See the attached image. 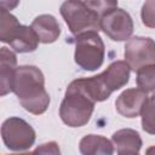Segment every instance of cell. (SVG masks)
I'll return each mask as SVG.
<instances>
[{
	"mask_svg": "<svg viewBox=\"0 0 155 155\" xmlns=\"http://www.w3.org/2000/svg\"><path fill=\"white\" fill-rule=\"evenodd\" d=\"M33 155H62V154L58 143L52 140L36 147L33 151Z\"/></svg>",
	"mask_w": 155,
	"mask_h": 155,
	"instance_id": "cell-18",
	"label": "cell"
},
{
	"mask_svg": "<svg viewBox=\"0 0 155 155\" xmlns=\"http://www.w3.org/2000/svg\"><path fill=\"white\" fill-rule=\"evenodd\" d=\"M124 56L125 62L133 71L155 64V41L151 38L133 36L126 41Z\"/></svg>",
	"mask_w": 155,
	"mask_h": 155,
	"instance_id": "cell-8",
	"label": "cell"
},
{
	"mask_svg": "<svg viewBox=\"0 0 155 155\" xmlns=\"http://www.w3.org/2000/svg\"><path fill=\"white\" fill-rule=\"evenodd\" d=\"M11 155H33V153H22V154H11Z\"/></svg>",
	"mask_w": 155,
	"mask_h": 155,
	"instance_id": "cell-20",
	"label": "cell"
},
{
	"mask_svg": "<svg viewBox=\"0 0 155 155\" xmlns=\"http://www.w3.org/2000/svg\"><path fill=\"white\" fill-rule=\"evenodd\" d=\"M145 155H155V145L149 147V148L145 150Z\"/></svg>",
	"mask_w": 155,
	"mask_h": 155,
	"instance_id": "cell-19",
	"label": "cell"
},
{
	"mask_svg": "<svg viewBox=\"0 0 155 155\" xmlns=\"http://www.w3.org/2000/svg\"><path fill=\"white\" fill-rule=\"evenodd\" d=\"M17 57L7 47L0 50V94L5 96L12 92L13 79L17 70Z\"/></svg>",
	"mask_w": 155,
	"mask_h": 155,
	"instance_id": "cell-11",
	"label": "cell"
},
{
	"mask_svg": "<svg viewBox=\"0 0 155 155\" xmlns=\"http://www.w3.org/2000/svg\"><path fill=\"white\" fill-rule=\"evenodd\" d=\"M131 69L125 61H115L101 74L91 78L76 79L79 87L96 103L110 97L114 91L124 87L130 80Z\"/></svg>",
	"mask_w": 155,
	"mask_h": 155,
	"instance_id": "cell-2",
	"label": "cell"
},
{
	"mask_svg": "<svg viewBox=\"0 0 155 155\" xmlns=\"http://www.w3.org/2000/svg\"><path fill=\"white\" fill-rule=\"evenodd\" d=\"M1 138L7 149L12 151H24L34 145L36 133L25 120L12 116L2 122Z\"/></svg>",
	"mask_w": 155,
	"mask_h": 155,
	"instance_id": "cell-7",
	"label": "cell"
},
{
	"mask_svg": "<svg viewBox=\"0 0 155 155\" xmlns=\"http://www.w3.org/2000/svg\"><path fill=\"white\" fill-rule=\"evenodd\" d=\"M101 29L113 41H126L133 33V21L126 10L115 7L102 16Z\"/></svg>",
	"mask_w": 155,
	"mask_h": 155,
	"instance_id": "cell-9",
	"label": "cell"
},
{
	"mask_svg": "<svg viewBox=\"0 0 155 155\" xmlns=\"http://www.w3.org/2000/svg\"><path fill=\"white\" fill-rule=\"evenodd\" d=\"M111 142L117 154H138L143 142L139 133L132 128H122L113 133Z\"/></svg>",
	"mask_w": 155,
	"mask_h": 155,
	"instance_id": "cell-13",
	"label": "cell"
},
{
	"mask_svg": "<svg viewBox=\"0 0 155 155\" xmlns=\"http://www.w3.org/2000/svg\"><path fill=\"white\" fill-rule=\"evenodd\" d=\"M140 116L143 131L155 136V93L151 97H148Z\"/></svg>",
	"mask_w": 155,
	"mask_h": 155,
	"instance_id": "cell-16",
	"label": "cell"
},
{
	"mask_svg": "<svg viewBox=\"0 0 155 155\" xmlns=\"http://www.w3.org/2000/svg\"><path fill=\"white\" fill-rule=\"evenodd\" d=\"M0 41L8 44L15 52L19 53L35 51L40 42L33 28L21 24L5 7L0 12Z\"/></svg>",
	"mask_w": 155,
	"mask_h": 155,
	"instance_id": "cell-4",
	"label": "cell"
},
{
	"mask_svg": "<svg viewBox=\"0 0 155 155\" xmlns=\"http://www.w3.org/2000/svg\"><path fill=\"white\" fill-rule=\"evenodd\" d=\"M30 27L42 44H52L61 35V25L52 15H40L35 17Z\"/></svg>",
	"mask_w": 155,
	"mask_h": 155,
	"instance_id": "cell-12",
	"label": "cell"
},
{
	"mask_svg": "<svg viewBox=\"0 0 155 155\" xmlns=\"http://www.w3.org/2000/svg\"><path fill=\"white\" fill-rule=\"evenodd\" d=\"M12 92L21 105L34 115L44 114L50 105V94L45 90V76L35 65H19L16 70Z\"/></svg>",
	"mask_w": 155,
	"mask_h": 155,
	"instance_id": "cell-1",
	"label": "cell"
},
{
	"mask_svg": "<svg viewBox=\"0 0 155 155\" xmlns=\"http://www.w3.org/2000/svg\"><path fill=\"white\" fill-rule=\"evenodd\" d=\"M142 22L148 28H155V0L145 1L140 10Z\"/></svg>",
	"mask_w": 155,
	"mask_h": 155,
	"instance_id": "cell-17",
	"label": "cell"
},
{
	"mask_svg": "<svg viewBox=\"0 0 155 155\" xmlns=\"http://www.w3.org/2000/svg\"><path fill=\"white\" fill-rule=\"evenodd\" d=\"M81 155H113L114 144L108 138L99 134H87L79 143Z\"/></svg>",
	"mask_w": 155,
	"mask_h": 155,
	"instance_id": "cell-14",
	"label": "cell"
},
{
	"mask_svg": "<svg viewBox=\"0 0 155 155\" xmlns=\"http://www.w3.org/2000/svg\"><path fill=\"white\" fill-rule=\"evenodd\" d=\"M117 155H139V154H117Z\"/></svg>",
	"mask_w": 155,
	"mask_h": 155,
	"instance_id": "cell-21",
	"label": "cell"
},
{
	"mask_svg": "<svg viewBox=\"0 0 155 155\" xmlns=\"http://www.w3.org/2000/svg\"><path fill=\"white\" fill-rule=\"evenodd\" d=\"M93 110L94 102L79 87L75 80L71 81L59 107L62 121L69 127L85 126L90 121Z\"/></svg>",
	"mask_w": 155,
	"mask_h": 155,
	"instance_id": "cell-3",
	"label": "cell"
},
{
	"mask_svg": "<svg viewBox=\"0 0 155 155\" xmlns=\"http://www.w3.org/2000/svg\"><path fill=\"white\" fill-rule=\"evenodd\" d=\"M148 96L144 91L139 88H127L116 98L115 108L120 115L133 119L142 114Z\"/></svg>",
	"mask_w": 155,
	"mask_h": 155,
	"instance_id": "cell-10",
	"label": "cell"
},
{
	"mask_svg": "<svg viewBox=\"0 0 155 155\" xmlns=\"http://www.w3.org/2000/svg\"><path fill=\"white\" fill-rule=\"evenodd\" d=\"M59 12L74 36L102 30V15L91 7L87 1H64L61 5Z\"/></svg>",
	"mask_w": 155,
	"mask_h": 155,
	"instance_id": "cell-5",
	"label": "cell"
},
{
	"mask_svg": "<svg viewBox=\"0 0 155 155\" xmlns=\"http://www.w3.org/2000/svg\"><path fill=\"white\" fill-rule=\"evenodd\" d=\"M75 63L86 71H93L102 67L105 56V46L98 33H86L74 39Z\"/></svg>",
	"mask_w": 155,
	"mask_h": 155,
	"instance_id": "cell-6",
	"label": "cell"
},
{
	"mask_svg": "<svg viewBox=\"0 0 155 155\" xmlns=\"http://www.w3.org/2000/svg\"><path fill=\"white\" fill-rule=\"evenodd\" d=\"M136 82L138 88L144 91L145 93L154 92L155 91V64L140 68L137 71Z\"/></svg>",
	"mask_w": 155,
	"mask_h": 155,
	"instance_id": "cell-15",
	"label": "cell"
}]
</instances>
